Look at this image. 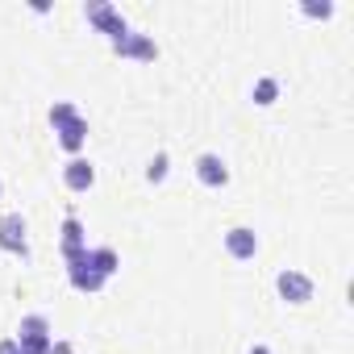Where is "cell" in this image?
Masks as SVG:
<instances>
[{"label": "cell", "instance_id": "cell-1", "mask_svg": "<svg viewBox=\"0 0 354 354\" xmlns=\"http://www.w3.org/2000/svg\"><path fill=\"white\" fill-rule=\"evenodd\" d=\"M84 17L100 30V34H109V42H117L121 34H129V26H125V17L113 9V5H104V0H92V5L84 9Z\"/></svg>", "mask_w": 354, "mask_h": 354}, {"label": "cell", "instance_id": "cell-2", "mask_svg": "<svg viewBox=\"0 0 354 354\" xmlns=\"http://www.w3.org/2000/svg\"><path fill=\"white\" fill-rule=\"evenodd\" d=\"M67 275H71V283H75L80 292H100V288H104V275H96V271L88 267V250L67 254Z\"/></svg>", "mask_w": 354, "mask_h": 354}, {"label": "cell", "instance_id": "cell-3", "mask_svg": "<svg viewBox=\"0 0 354 354\" xmlns=\"http://www.w3.org/2000/svg\"><path fill=\"white\" fill-rule=\"evenodd\" d=\"M0 250H9V254H26V250H30L21 213H9V217H0Z\"/></svg>", "mask_w": 354, "mask_h": 354}, {"label": "cell", "instance_id": "cell-4", "mask_svg": "<svg viewBox=\"0 0 354 354\" xmlns=\"http://www.w3.org/2000/svg\"><path fill=\"white\" fill-rule=\"evenodd\" d=\"M113 50L121 55V59H142V63H150V59H158V46L146 38V34H121L117 42H113Z\"/></svg>", "mask_w": 354, "mask_h": 354}, {"label": "cell", "instance_id": "cell-5", "mask_svg": "<svg viewBox=\"0 0 354 354\" xmlns=\"http://www.w3.org/2000/svg\"><path fill=\"white\" fill-rule=\"evenodd\" d=\"M275 288H279V296H283L288 304H304V300H313V279L300 275V271H279Z\"/></svg>", "mask_w": 354, "mask_h": 354}, {"label": "cell", "instance_id": "cell-6", "mask_svg": "<svg viewBox=\"0 0 354 354\" xmlns=\"http://www.w3.org/2000/svg\"><path fill=\"white\" fill-rule=\"evenodd\" d=\"M196 180H201L205 188H225V184H230L225 158H221V154H201V158H196Z\"/></svg>", "mask_w": 354, "mask_h": 354}, {"label": "cell", "instance_id": "cell-7", "mask_svg": "<svg viewBox=\"0 0 354 354\" xmlns=\"http://www.w3.org/2000/svg\"><path fill=\"white\" fill-rule=\"evenodd\" d=\"M55 133H59V146L71 154V158H80V150H84V142H88V121L75 113L71 121H63V125H55Z\"/></svg>", "mask_w": 354, "mask_h": 354}, {"label": "cell", "instance_id": "cell-8", "mask_svg": "<svg viewBox=\"0 0 354 354\" xmlns=\"http://www.w3.org/2000/svg\"><path fill=\"white\" fill-rule=\"evenodd\" d=\"M63 184H67L71 192H88V188L96 184V167H92L88 158H67V167H63Z\"/></svg>", "mask_w": 354, "mask_h": 354}, {"label": "cell", "instance_id": "cell-9", "mask_svg": "<svg viewBox=\"0 0 354 354\" xmlns=\"http://www.w3.org/2000/svg\"><path fill=\"white\" fill-rule=\"evenodd\" d=\"M225 250H230L234 259H254V254H259V234L246 230V225H234V230L225 234Z\"/></svg>", "mask_w": 354, "mask_h": 354}, {"label": "cell", "instance_id": "cell-10", "mask_svg": "<svg viewBox=\"0 0 354 354\" xmlns=\"http://www.w3.org/2000/svg\"><path fill=\"white\" fill-rule=\"evenodd\" d=\"M88 267H92L96 275H104V279H109V275L121 267V259H117V250H113V246H96V250H88Z\"/></svg>", "mask_w": 354, "mask_h": 354}, {"label": "cell", "instance_id": "cell-11", "mask_svg": "<svg viewBox=\"0 0 354 354\" xmlns=\"http://www.w3.org/2000/svg\"><path fill=\"white\" fill-rule=\"evenodd\" d=\"M75 250H88V242H84V221H80V217H63V254H75Z\"/></svg>", "mask_w": 354, "mask_h": 354}, {"label": "cell", "instance_id": "cell-12", "mask_svg": "<svg viewBox=\"0 0 354 354\" xmlns=\"http://www.w3.org/2000/svg\"><path fill=\"white\" fill-rule=\"evenodd\" d=\"M21 337H50V321H46L42 313L21 317V325H17V342H21Z\"/></svg>", "mask_w": 354, "mask_h": 354}, {"label": "cell", "instance_id": "cell-13", "mask_svg": "<svg viewBox=\"0 0 354 354\" xmlns=\"http://www.w3.org/2000/svg\"><path fill=\"white\" fill-rule=\"evenodd\" d=\"M275 96H279V84H275L271 75H263V80L254 84V104H263V109H267V104H275Z\"/></svg>", "mask_w": 354, "mask_h": 354}, {"label": "cell", "instance_id": "cell-14", "mask_svg": "<svg viewBox=\"0 0 354 354\" xmlns=\"http://www.w3.org/2000/svg\"><path fill=\"white\" fill-rule=\"evenodd\" d=\"M167 167H171V158L158 150V154L150 158V167H146V180H150V184H162V180H167Z\"/></svg>", "mask_w": 354, "mask_h": 354}, {"label": "cell", "instance_id": "cell-15", "mask_svg": "<svg viewBox=\"0 0 354 354\" xmlns=\"http://www.w3.org/2000/svg\"><path fill=\"white\" fill-rule=\"evenodd\" d=\"M55 337H21V354H50Z\"/></svg>", "mask_w": 354, "mask_h": 354}, {"label": "cell", "instance_id": "cell-16", "mask_svg": "<svg viewBox=\"0 0 354 354\" xmlns=\"http://www.w3.org/2000/svg\"><path fill=\"white\" fill-rule=\"evenodd\" d=\"M75 117V104L71 100H59L55 109H50V125H63V121H71Z\"/></svg>", "mask_w": 354, "mask_h": 354}, {"label": "cell", "instance_id": "cell-17", "mask_svg": "<svg viewBox=\"0 0 354 354\" xmlns=\"http://www.w3.org/2000/svg\"><path fill=\"white\" fill-rule=\"evenodd\" d=\"M304 13H308V17H333V5H329V0H321V5H317V0H308Z\"/></svg>", "mask_w": 354, "mask_h": 354}, {"label": "cell", "instance_id": "cell-18", "mask_svg": "<svg viewBox=\"0 0 354 354\" xmlns=\"http://www.w3.org/2000/svg\"><path fill=\"white\" fill-rule=\"evenodd\" d=\"M0 354H21V342L17 337H5V342H0Z\"/></svg>", "mask_w": 354, "mask_h": 354}, {"label": "cell", "instance_id": "cell-19", "mask_svg": "<svg viewBox=\"0 0 354 354\" xmlns=\"http://www.w3.org/2000/svg\"><path fill=\"white\" fill-rule=\"evenodd\" d=\"M50 354H75L71 342H50Z\"/></svg>", "mask_w": 354, "mask_h": 354}, {"label": "cell", "instance_id": "cell-20", "mask_svg": "<svg viewBox=\"0 0 354 354\" xmlns=\"http://www.w3.org/2000/svg\"><path fill=\"white\" fill-rule=\"evenodd\" d=\"M250 354H271V350L267 346H250Z\"/></svg>", "mask_w": 354, "mask_h": 354}]
</instances>
